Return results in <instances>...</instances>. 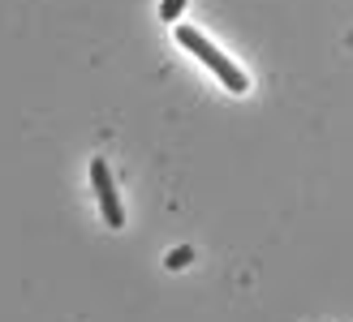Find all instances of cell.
<instances>
[{
    "label": "cell",
    "instance_id": "obj_4",
    "mask_svg": "<svg viewBox=\"0 0 353 322\" xmlns=\"http://www.w3.org/2000/svg\"><path fill=\"white\" fill-rule=\"evenodd\" d=\"M190 258H194V249H185V245H181V249H172V258H168V266H185Z\"/></svg>",
    "mask_w": 353,
    "mask_h": 322
},
{
    "label": "cell",
    "instance_id": "obj_2",
    "mask_svg": "<svg viewBox=\"0 0 353 322\" xmlns=\"http://www.w3.org/2000/svg\"><path fill=\"white\" fill-rule=\"evenodd\" d=\"M91 181H95V198H99V211H103V224L121 232V228H125V211H121V198H117V181H112L108 159H91Z\"/></svg>",
    "mask_w": 353,
    "mask_h": 322
},
{
    "label": "cell",
    "instance_id": "obj_3",
    "mask_svg": "<svg viewBox=\"0 0 353 322\" xmlns=\"http://www.w3.org/2000/svg\"><path fill=\"white\" fill-rule=\"evenodd\" d=\"M181 9H185V0H164V5H160V17H164V22H176V17H181Z\"/></svg>",
    "mask_w": 353,
    "mask_h": 322
},
{
    "label": "cell",
    "instance_id": "obj_1",
    "mask_svg": "<svg viewBox=\"0 0 353 322\" xmlns=\"http://www.w3.org/2000/svg\"><path fill=\"white\" fill-rule=\"evenodd\" d=\"M176 43H181L185 52H194V56H199V61H203V65H207L211 74H216V78H220V82H224L233 95H245V91H250V82H245V74H241V69H237L233 61L224 56V52H220L216 43L207 39V34H199L194 26H176Z\"/></svg>",
    "mask_w": 353,
    "mask_h": 322
}]
</instances>
